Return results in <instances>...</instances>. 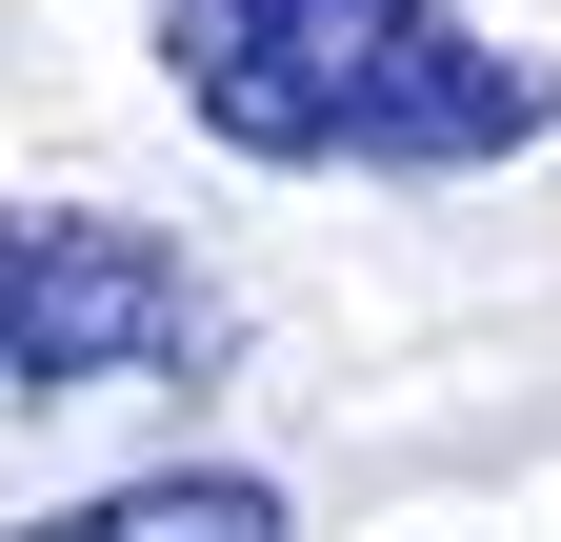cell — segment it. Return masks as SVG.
I'll return each instance as SVG.
<instances>
[{"mask_svg":"<svg viewBox=\"0 0 561 542\" xmlns=\"http://www.w3.org/2000/svg\"><path fill=\"white\" fill-rule=\"evenodd\" d=\"M21 542H301V503L261 462H161V483H101V503H60Z\"/></svg>","mask_w":561,"mask_h":542,"instance_id":"3","label":"cell"},{"mask_svg":"<svg viewBox=\"0 0 561 542\" xmlns=\"http://www.w3.org/2000/svg\"><path fill=\"white\" fill-rule=\"evenodd\" d=\"M161 81L221 161L280 181H481V161H541L561 142V60L541 41H481L461 0H161Z\"/></svg>","mask_w":561,"mask_h":542,"instance_id":"1","label":"cell"},{"mask_svg":"<svg viewBox=\"0 0 561 542\" xmlns=\"http://www.w3.org/2000/svg\"><path fill=\"white\" fill-rule=\"evenodd\" d=\"M241 321L221 282L121 222V201H0V382L21 402H81V382H201Z\"/></svg>","mask_w":561,"mask_h":542,"instance_id":"2","label":"cell"}]
</instances>
